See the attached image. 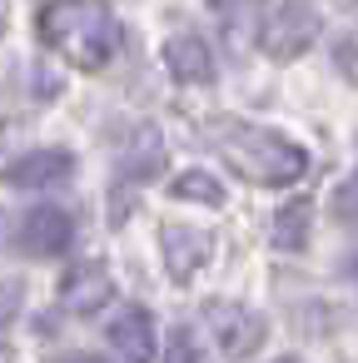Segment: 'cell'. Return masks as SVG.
Listing matches in <instances>:
<instances>
[{
  "label": "cell",
  "instance_id": "cell-1",
  "mask_svg": "<svg viewBox=\"0 0 358 363\" xmlns=\"http://www.w3.org/2000/svg\"><path fill=\"white\" fill-rule=\"evenodd\" d=\"M40 40L80 70H105L120 55V21L100 0H50L40 11Z\"/></svg>",
  "mask_w": 358,
  "mask_h": 363
},
{
  "label": "cell",
  "instance_id": "cell-2",
  "mask_svg": "<svg viewBox=\"0 0 358 363\" xmlns=\"http://www.w3.org/2000/svg\"><path fill=\"white\" fill-rule=\"evenodd\" d=\"M214 140H219L224 164L249 184L279 189V184H298L303 169H308V155L293 140H284L274 130H259V125H219Z\"/></svg>",
  "mask_w": 358,
  "mask_h": 363
},
{
  "label": "cell",
  "instance_id": "cell-3",
  "mask_svg": "<svg viewBox=\"0 0 358 363\" xmlns=\"http://www.w3.org/2000/svg\"><path fill=\"white\" fill-rule=\"evenodd\" d=\"M318 11L313 6H303V0H284V6L264 21V30H259V45H264V55L269 60H298L313 40H318Z\"/></svg>",
  "mask_w": 358,
  "mask_h": 363
},
{
  "label": "cell",
  "instance_id": "cell-4",
  "mask_svg": "<svg viewBox=\"0 0 358 363\" xmlns=\"http://www.w3.org/2000/svg\"><path fill=\"white\" fill-rule=\"evenodd\" d=\"M204 323L214 333V343L229 353V358H249L264 348V318L249 308V303H234V298H209L204 303Z\"/></svg>",
  "mask_w": 358,
  "mask_h": 363
},
{
  "label": "cell",
  "instance_id": "cell-5",
  "mask_svg": "<svg viewBox=\"0 0 358 363\" xmlns=\"http://www.w3.org/2000/svg\"><path fill=\"white\" fill-rule=\"evenodd\" d=\"M75 244V219L55 204H35L21 224H16V249L30 259H55Z\"/></svg>",
  "mask_w": 358,
  "mask_h": 363
},
{
  "label": "cell",
  "instance_id": "cell-6",
  "mask_svg": "<svg viewBox=\"0 0 358 363\" xmlns=\"http://www.w3.org/2000/svg\"><path fill=\"white\" fill-rule=\"evenodd\" d=\"M209 249H214V239L194 224H164L160 229V254H164V269L174 284H189L209 264Z\"/></svg>",
  "mask_w": 358,
  "mask_h": 363
},
{
  "label": "cell",
  "instance_id": "cell-7",
  "mask_svg": "<svg viewBox=\"0 0 358 363\" xmlns=\"http://www.w3.org/2000/svg\"><path fill=\"white\" fill-rule=\"evenodd\" d=\"M75 174V155L70 150H30L16 164H6V184L11 189H50L60 179Z\"/></svg>",
  "mask_w": 358,
  "mask_h": 363
},
{
  "label": "cell",
  "instance_id": "cell-8",
  "mask_svg": "<svg viewBox=\"0 0 358 363\" xmlns=\"http://www.w3.org/2000/svg\"><path fill=\"white\" fill-rule=\"evenodd\" d=\"M110 298H115V279H110L105 264H75L60 279V303L70 313H100Z\"/></svg>",
  "mask_w": 358,
  "mask_h": 363
},
{
  "label": "cell",
  "instance_id": "cell-9",
  "mask_svg": "<svg viewBox=\"0 0 358 363\" xmlns=\"http://www.w3.org/2000/svg\"><path fill=\"white\" fill-rule=\"evenodd\" d=\"M164 70L179 80V85H209L214 80V55L204 45V35L194 30H179L164 40Z\"/></svg>",
  "mask_w": 358,
  "mask_h": 363
},
{
  "label": "cell",
  "instance_id": "cell-10",
  "mask_svg": "<svg viewBox=\"0 0 358 363\" xmlns=\"http://www.w3.org/2000/svg\"><path fill=\"white\" fill-rule=\"evenodd\" d=\"M110 348L125 358V363H155V318L145 308H120L110 318Z\"/></svg>",
  "mask_w": 358,
  "mask_h": 363
},
{
  "label": "cell",
  "instance_id": "cell-11",
  "mask_svg": "<svg viewBox=\"0 0 358 363\" xmlns=\"http://www.w3.org/2000/svg\"><path fill=\"white\" fill-rule=\"evenodd\" d=\"M160 169H164V145H160L155 130H140V135L130 140L125 160H120V179H125V184H140V179H155Z\"/></svg>",
  "mask_w": 358,
  "mask_h": 363
},
{
  "label": "cell",
  "instance_id": "cell-12",
  "mask_svg": "<svg viewBox=\"0 0 358 363\" xmlns=\"http://www.w3.org/2000/svg\"><path fill=\"white\" fill-rule=\"evenodd\" d=\"M308 224H313V204H308V199H289V204L274 214V249L298 254V249L308 244Z\"/></svg>",
  "mask_w": 358,
  "mask_h": 363
},
{
  "label": "cell",
  "instance_id": "cell-13",
  "mask_svg": "<svg viewBox=\"0 0 358 363\" xmlns=\"http://www.w3.org/2000/svg\"><path fill=\"white\" fill-rule=\"evenodd\" d=\"M169 194H174V199H189V204H209V209L224 204V184H219L214 174H204V169H184V174L169 184Z\"/></svg>",
  "mask_w": 358,
  "mask_h": 363
},
{
  "label": "cell",
  "instance_id": "cell-14",
  "mask_svg": "<svg viewBox=\"0 0 358 363\" xmlns=\"http://www.w3.org/2000/svg\"><path fill=\"white\" fill-rule=\"evenodd\" d=\"M333 214H338V219H348V224H358V169L333 189Z\"/></svg>",
  "mask_w": 358,
  "mask_h": 363
},
{
  "label": "cell",
  "instance_id": "cell-15",
  "mask_svg": "<svg viewBox=\"0 0 358 363\" xmlns=\"http://www.w3.org/2000/svg\"><path fill=\"white\" fill-rule=\"evenodd\" d=\"M164 363H199V348H194V333H189V328H174V333H169Z\"/></svg>",
  "mask_w": 358,
  "mask_h": 363
},
{
  "label": "cell",
  "instance_id": "cell-16",
  "mask_svg": "<svg viewBox=\"0 0 358 363\" xmlns=\"http://www.w3.org/2000/svg\"><path fill=\"white\" fill-rule=\"evenodd\" d=\"M214 11H239V6H254V0H209Z\"/></svg>",
  "mask_w": 358,
  "mask_h": 363
},
{
  "label": "cell",
  "instance_id": "cell-17",
  "mask_svg": "<svg viewBox=\"0 0 358 363\" xmlns=\"http://www.w3.org/2000/svg\"><path fill=\"white\" fill-rule=\"evenodd\" d=\"M55 363H100V358H90V353H70V358H55Z\"/></svg>",
  "mask_w": 358,
  "mask_h": 363
},
{
  "label": "cell",
  "instance_id": "cell-18",
  "mask_svg": "<svg viewBox=\"0 0 358 363\" xmlns=\"http://www.w3.org/2000/svg\"><path fill=\"white\" fill-rule=\"evenodd\" d=\"M0 363H11V343H6V333H0Z\"/></svg>",
  "mask_w": 358,
  "mask_h": 363
},
{
  "label": "cell",
  "instance_id": "cell-19",
  "mask_svg": "<svg viewBox=\"0 0 358 363\" xmlns=\"http://www.w3.org/2000/svg\"><path fill=\"white\" fill-rule=\"evenodd\" d=\"M348 274H353V279H358V259H353V264H348Z\"/></svg>",
  "mask_w": 358,
  "mask_h": 363
},
{
  "label": "cell",
  "instance_id": "cell-20",
  "mask_svg": "<svg viewBox=\"0 0 358 363\" xmlns=\"http://www.w3.org/2000/svg\"><path fill=\"white\" fill-rule=\"evenodd\" d=\"M274 363H298V358H274Z\"/></svg>",
  "mask_w": 358,
  "mask_h": 363
},
{
  "label": "cell",
  "instance_id": "cell-21",
  "mask_svg": "<svg viewBox=\"0 0 358 363\" xmlns=\"http://www.w3.org/2000/svg\"><path fill=\"white\" fill-rule=\"evenodd\" d=\"M343 6H358V0H343Z\"/></svg>",
  "mask_w": 358,
  "mask_h": 363
},
{
  "label": "cell",
  "instance_id": "cell-22",
  "mask_svg": "<svg viewBox=\"0 0 358 363\" xmlns=\"http://www.w3.org/2000/svg\"><path fill=\"white\" fill-rule=\"evenodd\" d=\"M0 26H6V16H0Z\"/></svg>",
  "mask_w": 358,
  "mask_h": 363
}]
</instances>
